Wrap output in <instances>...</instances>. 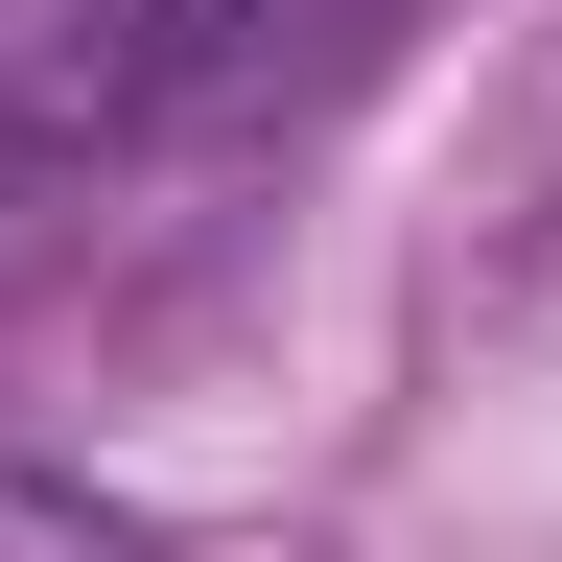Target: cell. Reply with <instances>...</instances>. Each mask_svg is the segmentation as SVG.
Here are the masks:
<instances>
[{"instance_id":"6da1fadb","label":"cell","mask_w":562,"mask_h":562,"mask_svg":"<svg viewBox=\"0 0 562 562\" xmlns=\"http://www.w3.org/2000/svg\"><path fill=\"white\" fill-rule=\"evenodd\" d=\"M281 24L305 0H0V211L165 140V117H235L281 70Z\"/></svg>"},{"instance_id":"7a4b0ae2","label":"cell","mask_w":562,"mask_h":562,"mask_svg":"<svg viewBox=\"0 0 562 562\" xmlns=\"http://www.w3.org/2000/svg\"><path fill=\"white\" fill-rule=\"evenodd\" d=\"M0 562H140L94 492H47V469H0Z\"/></svg>"}]
</instances>
